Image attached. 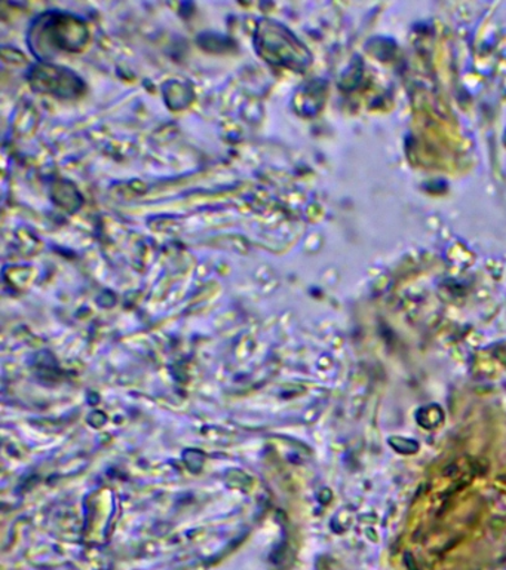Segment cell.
Returning a JSON list of instances; mask_svg holds the SVG:
<instances>
[{"instance_id":"3957f363","label":"cell","mask_w":506,"mask_h":570,"mask_svg":"<svg viewBox=\"0 0 506 570\" xmlns=\"http://www.w3.org/2000/svg\"><path fill=\"white\" fill-rule=\"evenodd\" d=\"M29 82L34 91L52 94L60 98H73L83 92V80L66 67L41 62L30 67Z\"/></svg>"},{"instance_id":"6da1fadb","label":"cell","mask_w":506,"mask_h":570,"mask_svg":"<svg viewBox=\"0 0 506 570\" xmlns=\"http://www.w3.org/2000/svg\"><path fill=\"white\" fill-rule=\"evenodd\" d=\"M88 29L82 18L50 11L34 18L29 29L30 51L41 62H50L59 52L79 51L87 43Z\"/></svg>"},{"instance_id":"7a4b0ae2","label":"cell","mask_w":506,"mask_h":570,"mask_svg":"<svg viewBox=\"0 0 506 570\" xmlns=\"http://www.w3.org/2000/svg\"><path fill=\"white\" fill-rule=\"evenodd\" d=\"M257 53L272 66L304 70L310 62L305 45L287 27L272 20H261L255 35Z\"/></svg>"}]
</instances>
